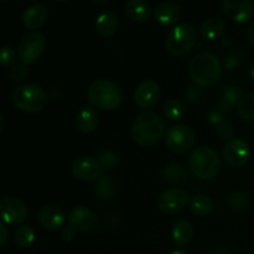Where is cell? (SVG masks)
Instances as JSON below:
<instances>
[{
	"label": "cell",
	"mask_w": 254,
	"mask_h": 254,
	"mask_svg": "<svg viewBox=\"0 0 254 254\" xmlns=\"http://www.w3.org/2000/svg\"><path fill=\"white\" fill-rule=\"evenodd\" d=\"M130 133L131 138L138 145H155L164 136L165 123L155 112L143 111L134 119Z\"/></svg>",
	"instance_id": "1"
},
{
	"label": "cell",
	"mask_w": 254,
	"mask_h": 254,
	"mask_svg": "<svg viewBox=\"0 0 254 254\" xmlns=\"http://www.w3.org/2000/svg\"><path fill=\"white\" fill-rule=\"evenodd\" d=\"M189 74L198 86L208 87L217 83L222 74L221 62L215 55L203 54L193 57L189 64Z\"/></svg>",
	"instance_id": "2"
},
{
	"label": "cell",
	"mask_w": 254,
	"mask_h": 254,
	"mask_svg": "<svg viewBox=\"0 0 254 254\" xmlns=\"http://www.w3.org/2000/svg\"><path fill=\"white\" fill-rule=\"evenodd\" d=\"M122 98L123 97L119 87L108 79L92 82L87 91L89 104L101 111H114L121 106Z\"/></svg>",
	"instance_id": "3"
},
{
	"label": "cell",
	"mask_w": 254,
	"mask_h": 254,
	"mask_svg": "<svg viewBox=\"0 0 254 254\" xmlns=\"http://www.w3.org/2000/svg\"><path fill=\"white\" fill-rule=\"evenodd\" d=\"M197 44V31L188 22H183L169 31L165 40V49L171 56H184Z\"/></svg>",
	"instance_id": "4"
},
{
	"label": "cell",
	"mask_w": 254,
	"mask_h": 254,
	"mask_svg": "<svg viewBox=\"0 0 254 254\" xmlns=\"http://www.w3.org/2000/svg\"><path fill=\"white\" fill-rule=\"evenodd\" d=\"M221 160L218 154L208 146H201L193 150L190 156V169L201 180H213L220 174Z\"/></svg>",
	"instance_id": "5"
},
{
	"label": "cell",
	"mask_w": 254,
	"mask_h": 254,
	"mask_svg": "<svg viewBox=\"0 0 254 254\" xmlns=\"http://www.w3.org/2000/svg\"><path fill=\"white\" fill-rule=\"evenodd\" d=\"M11 101L17 109L25 113H37L46 104L47 94L41 87L25 83L14 88Z\"/></svg>",
	"instance_id": "6"
},
{
	"label": "cell",
	"mask_w": 254,
	"mask_h": 254,
	"mask_svg": "<svg viewBox=\"0 0 254 254\" xmlns=\"http://www.w3.org/2000/svg\"><path fill=\"white\" fill-rule=\"evenodd\" d=\"M46 37L39 31H31L25 35L19 44V57L22 64H30L36 62L46 50Z\"/></svg>",
	"instance_id": "7"
},
{
	"label": "cell",
	"mask_w": 254,
	"mask_h": 254,
	"mask_svg": "<svg viewBox=\"0 0 254 254\" xmlns=\"http://www.w3.org/2000/svg\"><path fill=\"white\" fill-rule=\"evenodd\" d=\"M165 143L171 153L181 155L190 151L195 145V134L188 126L171 127L165 136Z\"/></svg>",
	"instance_id": "8"
},
{
	"label": "cell",
	"mask_w": 254,
	"mask_h": 254,
	"mask_svg": "<svg viewBox=\"0 0 254 254\" xmlns=\"http://www.w3.org/2000/svg\"><path fill=\"white\" fill-rule=\"evenodd\" d=\"M189 201H190V196H189L188 191L184 189L173 188L163 191L159 195L156 205L161 212L166 213V215H174L185 208Z\"/></svg>",
	"instance_id": "9"
},
{
	"label": "cell",
	"mask_w": 254,
	"mask_h": 254,
	"mask_svg": "<svg viewBox=\"0 0 254 254\" xmlns=\"http://www.w3.org/2000/svg\"><path fill=\"white\" fill-rule=\"evenodd\" d=\"M29 210L21 200L16 197L0 198V220L9 225H20L26 221Z\"/></svg>",
	"instance_id": "10"
},
{
	"label": "cell",
	"mask_w": 254,
	"mask_h": 254,
	"mask_svg": "<svg viewBox=\"0 0 254 254\" xmlns=\"http://www.w3.org/2000/svg\"><path fill=\"white\" fill-rule=\"evenodd\" d=\"M223 15L231 21L243 24L254 17V2L252 0H225L221 4Z\"/></svg>",
	"instance_id": "11"
},
{
	"label": "cell",
	"mask_w": 254,
	"mask_h": 254,
	"mask_svg": "<svg viewBox=\"0 0 254 254\" xmlns=\"http://www.w3.org/2000/svg\"><path fill=\"white\" fill-rule=\"evenodd\" d=\"M222 155L228 165L232 168H241L247 164L248 159H250V146L242 139L233 138L226 141L222 149Z\"/></svg>",
	"instance_id": "12"
},
{
	"label": "cell",
	"mask_w": 254,
	"mask_h": 254,
	"mask_svg": "<svg viewBox=\"0 0 254 254\" xmlns=\"http://www.w3.org/2000/svg\"><path fill=\"white\" fill-rule=\"evenodd\" d=\"M161 88L153 79H145L134 91V103L141 109H148L158 104Z\"/></svg>",
	"instance_id": "13"
},
{
	"label": "cell",
	"mask_w": 254,
	"mask_h": 254,
	"mask_svg": "<svg viewBox=\"0 0 254 254\" xmlns=\"http://www.w3.org/2000/svg\"><path fill=\"white\" fill-rule=\"evenodd\" d=\"M71 173L74 178L79 179V180H96V179L101 178L102 165L97 159L92 158V156H81L72 163Z\"/></svg>",
	"instance_id": "14"
},
{
	"label": "cell",
	"mask_w": 254,
	"mask_h": 254,
	"mask_svg": "<svg viewBox=\"0 0 254 254\" xmlns=\"http://www.w3.org/2000/svg\"><path fill=\"white\" fill-rule=\"evenodd\" d=\"M68 223L79 232H92L98 226V217L88 207H74L68 215Z\"/></svg>",
	"instance_id": "15"
},
{
	"label": "cell",
	"mask_w": 254,
	"mask_h": 254,
	"mask_svg": "<svg viewBox=\"0 0 254 254\" xmlns=\"http://www.w3.org/2000/svg\"><path fill=\"white\" fill-rule=\"evenodd\" d=\"M37 217L42 227L46 228L47 231L61 230L66 222V213L56 205H47L41 207Z\"/></svg>",
	"instance_id": "16"
},
{
	"label": "cell",
	"mask_w": 254,
	"mask_h": 254,
	"mask_svg": "<svg viewBox=\"0 0 254 254\" xmlns=\"http://www.w3.org/2000/svg\"><path fill=\"white\" fill-rule=\"evenodd\" d=\"M180 7L178 4L171 1H165L159 4L154 10V16L156 21L163 26H171L176 24L180 19Z\"/></svg>",
	"instance_id": "17"
},
{
	"label": "cell",
	"mask_w": 254,
	"mask_h": 254,
	"mask_svg": "<svg viewBox=\"0 0 254 254\" xmlns=\"http://www.w3.org/2000/svg\"><path fill=\"white\" fill-rule=\"evenodd\" d=\"M47 19V9L42 4H34L22 14V24L26 29L36 30L44 25Z\"/></svg>",
	"instance_id": "18"
},
{
	"label": "cell",
	"mask_w": 254,
	"mask_h": 254,
	"mask_svg": "<svg viewBox=\"0 0 254 254\" xmlns=\"http://www.w3.org/2000/svg\"><path fill=\"white\" fill-rule=\"evenodd\" d=\"M126 14L131 21L146 22L151 16V6L144 0H129L124 4Z\"/></svg>",
	"instance_id": "19"
},
{
	"label": "cell",
	"mask_w": 254,
	"mask_h": 254,
	"mask_svg": "<svg viewBox=\"0 0 254 254\" xmlns=\"http://www.w3.org/2000/svg\"><path fill=\"white\" fill-rule=\"evenodd\" d=\"M76 126L82 133H93L99 126L98 113L92 108H82L76 116Z\"/></svg>",
	"instance_id": "20"
},
{
	"label": "cell",
	"mask_w": 254,
	"mask_h": 254,
	"mask_svg": "<svg viewBox=\"0 0 254 254\" xmlns=\"http://www.w3.org/2000/svg\"><path fill=\"white\" fill-rule=\"evenodd\" d=\"M225 32V22L221 17L212 16L206 19L200 27V34L206 40H216Z\"/></svg>",
	"instance_id": "21"
},
{
	"label": "cell",
	"mask_w": 254,
	"mask_h": 254,
	"mask_svg": "<svg viewBox=\"0 0 254 254\" xmlns=\"http://www.w3.org/2000/svg\"><path fill=\"white\" fill-rule=\"evenodd\" d=\"M118 27V19L112 11H103L96 20L97 32L102 37H111Z\"/></svg>",
	"instance_id": "22"
},
{
	"label": "cell",
	"mask_w": 254,
	"mask_h": 254,
	"mask_svg": "<svg viewBox=\"0 0 254 254\" xmlns=\"http://www.w3.org/2000/svg\"><path fill=\"white\" fill-rule=\"evenodd\" d=\"M193 237V227L188 221H179L173 227V240L176 246H186Z\"/></svg>",
	"instance_id": "23"
},
{
	"label": "cell",
	"mask_w": 254,
	"mask_h": 254,
	"mask_svg": "<svg viewBox=\"0 0 254 254\" xmlns=\"http://www.w3.org/2000/svg\"><path fill=\"white\" fill-rule=\"evenodd\" d=\"M215 203L207 195H196L190 200V208L195 215L207 216L213 211Z\"/></svg>",
	"instance_id": "24"
},
{
	"label": "cell",
	"mask_w": 254,
	"mask_h": 254,
	"mask_svg": "<svg viewBox=\"0 0 254 254\" xmlns=\"http://www.w3.org/2000/svg\"><path fill=\"white\" fill-rule=\"evenodd\" d=\"M242 97V91H241L240 88H236V87L226 88L220 102L221 111L231 112L232 109H235L236 106H238V103H240Z\"/></svg>",
	"instance_id": "25"
},
{
	"label": "cell",
	"mask_w": 254,
	"mask_h": 254,
	"mask_svg": "<svg viewBox=\"0 0 254 254\" xmlns=\"http://www.w3.org/2000/svg\"><path fill=\"white\" fill-rule=\"evenodd\" d=\"M164 114L171 122L183 121L186 117V107L178 99H170L164 106Z\"/></svg>",
	"instance_id": "26"
},
{
	"label": "cell",
	"mask_w": 254,
	"mask_h": 254,
	"mask_svg": "<svg viewBox=\"0 0 254 254\" xmlns=\"http://www.w3.org/2000/svg\"><path fill=\"white\" fill-rule=\"evenodd\" d=\"M238 114L246 122L254 123V92L245 94L237 106Z\"/></svg>",
	"instance_id": "27"
},
{
	"label": "cell",
	"mask_w": 254,
	"mask_h": 254,
	"mask_svg": "<svg viewBox=\"0 0 254 254\" xmlns=\"http://www.w3.org/2000/svg\"><path fill=\"white\" fill-rule=\"evenodd\" d=\"M15 242L21 248H30L35 242V232L31 226L24 225L15 232Z\"/></svg>",
	"instance_id": "28"
},
{
	"label": "cell",
	"mask_w": 254,
	"mask_h": 254,
	"mask_svg": "<svg viewBox=\"0 0 254 254\" xmlns=\"http://www.w3.org/2000/svg\"><path fill=\"white\" fill-rule=\"evenodd\" d=\"M179 164H170L165 169V179L169 183H180L186 179V171Z\"/></svg>",
	"instance_id": "29"
},
{
	"label": "cell",
	"mask_w": 254,
	"mask_h": 254,
	"mask_svg": "<svg viewBox=\"0 0 254 254\" xmlns=\"http://www.w3.org/2000/svg\"><path fill=\"white\" fill-rule=\"evenodd\" d=\"M10 78L14 82H21L29 76V68H27V64H15L14 66L10 69Z\"/></svg>",
	"instance_id": "30"
},
{
	"label": "cell",
	"mask_w": 254,
	"mask_h": 254,
	"mask_svg": "<svg viewBox=\"0 0 254 254\" xmlns=\"http://www.w3.org/2000/svg\"><path fill=\"white\" fill-rule=\"evenodd\" d=\"M15 59H16V54H15L14 49L9 46L0 47V66H11V64H14Z\"/></svg>",
	"instance_id": "31"
},
{
	"label": "cell",
	"mask_w": 254,
	"mask_h": 254,
	"mask_svg": "<svg viewBox=\"0 0 254 254\" xmlns=\"http://www.w3.org/2000/svg\"><path fill=\"white\" fill-rule=\"evenodd\" d=\"M228 203H230V207L235 211L245 210L248 206V198L243 193L238 192L231 196L230 200H228Z\"/></svg>",
	"instance_id": "32"
},
{
	"label": "cell",
	"mask_w": 254,
	"mask_h": 254,
	"mask_svg": "<svg viewBox=\"0 0 254 254\" xmlns=\"http://www.w3.org/2000/svg\"><path fill=\"white\" fill-rule=\"evenodd\" d=\"M97 189V195L102 196V197L107 198L111 197L112 192H113V186H112V183L107 178H102L101 181H98L96 185Z\"/></svg>",
	"instance_id": "33"
},
{
	"label": "cell",
	"mask_w": 254,
	"mask_h": 254,
	"mask_svg": "<svg viewBox=\"0 0 254 254\" xmlns=\"http://www.w3.org/2000/svg\"><path fill=\"white\" fill-rule=\"evenodd\" d=\"M217 134L221 139H223V140H226V141L231 140V139H233L232 126L228 123H225V122H222V123L218 124V127H217Z\"/></svg>",
	"instance_id": "34"
},
{
	"label": "cell",
	"mask_w": 254,
	"mask_h": 254,
	"mask_svg": "<svg viewBox=\"0 0 254 254\" xmlns=\"http://www.w3.org/2000/svg\"><path fill=\"white\" fill-rule=\"evenodd\" d=\"M74 235H76V230H74L73 227H71V226H66V227L62 228L61 232H60V237H61L62 241H64V242H71L74 238Z\"/></svg>",
	"instance_id": "35"
},
{
	"label": "cell",
	"mask_w": 254,
	"mask_h": 254,
	"mask_svg": "<svg viewBox=\"0 0 254 254\" xmlns=\"http://www.w3.org/2000/svg\"><path fill=\"white\" fill-rule=\"evenodd\" d=\"M7 238H9V231L5 227L4 223L0 222V246L4 245L7 241Z\"/></svg>",
	"instance_id": "36"
},
{
	"label": "cell",
	"mask_w": 254,
	"mask_h": 254,
	"mask_svg": "<svg viewBox=\"0 0 254 254\" xmlns=\"http://www.w3.org/2000/svg\"><path fill=\"white\" fill-rule=\"evenodd\" d=\"M247 37H248V41H250L251 46L254 49V20L250 24L247 30Z\"/></svg>",
	"instance_id": "37"
},
{
	"label": "cell",
	"mask_w": 254,
	"mask_h": 254,
	"mask_svg": "<svg viewBox=\"0 0 254 254\" xmlns=\"http://www.w3.org/2000/svg\"><path fill=\"white\" fill-rule=\"evenodd\" d=\"M4 126H5V122H4V117H2L1 112H0V134H1L2 129H4Z\"/></svg>",
	"instance_id": "38"
},
{
	"label": "cell",
	"mask_w": 254,
	"mask_h": 254,
	"mask_svg": "<svg viewBox=\"0 0 254 254\" xmlns=\"http://www.w3.org/2000/svg\"><path fill=\"white\" fill-rule=\"evenodd\" d=\"M168 254H190V253H188V252H186V251L178 250V251H171V252L168 253Z\"/></svg>",
	"instance_id": "39"
},
{
	"label": "cell",
	"mask_w": 254,
	"mask_h": 254,
	"mask_svg": "<svg viewBox=\"0 0 254 254\" xmlns=\"http://www.w3.org/2000/svg\"><path fill=\"white\" fill-rule=\"evenodd\" d=\"M250 73H251V77H252V79L254 81V61H253L252 66H251V71H250Z\"/></svg>",
	"instance_id": "40"
},
{
	"label": "cell",
	"mask_w": 254,
	"mask_h": 254,
	"mask_svg": "<svg viewBox=\"0 0 254 254\" xmlns=\"http://www.w3.org/2000/svg\"><path fill=\"white\" fill-rule=\"evenodd\" d=\"M205 254H211V253H205Z\"/></svg>",
	"instance_id": "41"
}]
</instances>
